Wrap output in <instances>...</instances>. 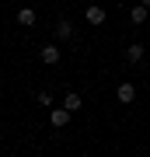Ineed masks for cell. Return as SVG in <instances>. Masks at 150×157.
Listing matches in <instances>:
<instances>
[{
    "instance_id": "13",
    "label": "cell",
    "mask_w": 150,
    "mask_h": 157,
    "mask_svg": "<svg viewBox=\"0 0 150 157\" xmlns=\"http://www.w3.org/2000/svg\"><path fill=\"white\" fill-rule=\"evenodd\" d=\"M7 157H14V154H7Z\"/></svg>"
},
{
    "instance_id": "11",
    "label": "cell",
    "mask_w": 150,
    "mask_h": 157,
    "mask_svg": "<svg viewBox=\"0 0 150 157\" xmlns=\"http://www.w3.org/2000/svg\"><path fill=\"white\" fill-rule=\"evenodd\" d=\"M140 4H143V7H147V11H150V0H140Z\"/></svg>"
},
{
    "instance_id": "8",
    "label": "cell",
    "mask_w": 150,
    "mask_h": 157,
    "mask_svg": "<svg viewBox=\"0 0 150 157\" xmlns=\"http://www.w3.org/2000/svg\"><path fill=\"white\" fill-rule=\"evenodd\" d=\"M147 17H150V11H147V7H143V4H136V7H133V11H129V21H133V25H143V21H147Z\"/></svg>"
},
{
    "instance_id": "10",
    "label": "cell",
    "mask_w": 150,
    "mask_h": 157,
    "mask_svg": "<svg viewBox=\"0 0 150 157\" xmlns=\"http://www.w3.org/2000/svg\"><path fill=\"white\" fill-rule=\"evenodd\" d=\"M35 101H39L42 108H49V105H52V94H49V91H39V94H35Z\"/></svg>"
},
{
    "instance_id": "14",
    "label": "cell",
    "mask_w": 150,
    "mask_h": 157,
    "mask_svg": "<svg viewBox=\"0 0 150 157\" xmlns=\"http://www.w3.org/2000/svg\"><path fill=\"white\" fill-rule=\"evenodd\" d=\"M94 4H98V0H94Z\"/></svg>"
},
{
    "instance_id": "12",
    "label": "cell",
    "mask_w": 150,
    "mask_h": 157,
    "mask_svg": "<svg viewBox=\"0 0 150 157\" xmlns=\"http://www.w3.org/2000/svg\"><path fill=\"white\" fill-rule=\"evenodd\" d=\"M21 4H28V0H21Z\"/></svg>"
},
{
    "instance_id": "5",
    "label": "cell",
    "mask_w": 150,
    "mask_h": 157,
    "mask_svg": "<svg viewBox=\"0 0 150 157\" xmlns=\"http://www.w3.org/2000/svg\"><path fill=\"white\" fill-rule=\"evenodd\" d=\"M70 35H73V25L67 21V17H63V21H56V28H52V39H56V42L70 39Z\"/></svg>"
},
{
    "instance_id": "4",
    "label": "cell",
    "mask_w": 150,
    "mask_h": 157,
    "mask_svg": "<svg viewBox=\"0 0 150 157\" xmlns=\"http://www.w3.org/2000/svg\"><path fill=\"white\" fill-rule=\"evenodd\" d=\"M70 108H52V112H49V122H52V129H63V126H67L70 122Z\"/></svg>"
},
{
    "instance_id": "1",
    "label": "cell",
    "mask_w": 150,
    "mask_h": 157,
    "mask_svg": "<svg viewBox=\"0 0 150 157\" xmlns=\"http://www.w3.org/2000/svg\"><path fill=\"white\" fill-rule=\"evenodd\" d=\"M60 56H63V52H60V45H56V42H49V45H42V49H39V59L45 63V67H56Z\"/></svg>"
},
{
    "instance_id": "6",
    "label": "cell",
    "mask_w": 150,
    "mask_h": 157,
    "mask_svg": "<svg viewBox=\"0 0 150 157\" xmlns=\"http://www.w3.org/2000/svg\"><path fill=\"white\" fill-rule=\"evenodd\" d=\"M143 56H147V49H143L140 42L126 45V63H143Z\"/></svg>"
},
{
    "instance_id": "2",
    "label": "cell",
    "mask_w": 150,
    "mask_h": 157,
    "mask_svg": "<svg viewBox=\"0 0 150 157\" xmlns=\"http://www.w3.org/2000/svg\"><path fill=\"white\" fill-rule=\"evenodd\" d=\"M115 98H119V105H133L136 101V87L129 84V80H122V84L115 87Z\"/></svg>"
},
{
    "instance_id": "9",
    "label": "cell",
    "mask_w": 150,
    "mask_h": 157,
    "mask_svg": "<svg viewBox=\"0 0 150 157\" xmlns=\"http://www.w3.org/2000/svg\"><path fill=\"white\" fill-rule=\"evenodd\" d=\"M80 105H84V101H80V94H77V91H67V98H63V108H70V112H77Z\"/></svg>"
},
{
    "instance_id": "7",
    "label": "cell",
    "mask_w": 150,
    "mask_h": 157,
    "mask_svg": "<svg viewBox=\"0 0 150 157\" xmlns=\"http://www.w3.org/2000/svg\"><path fill=\"white\" fill-rule=\"evenodd\" d=\"M14 21H17V25H25V28H32V25L39 21V14H35L32 7H21V11H17V17H14Z\"/></svg>"
},
{
    "instance_id": "3",
    "label": "cell",
    "mask_w": 150,
    "mask_h": 157,
    "mask_svg": "<svg viewBox=\"0 0 150 157\" xmlns=\"http://www.w3.org/2000/svg\"><path fill=\"white\" fill-rule=\"evenodd\" d=\"M105 7H101V4H91L87 7V11H84V21H87V25H105Z\"/></svg>"
}]
</instances>
